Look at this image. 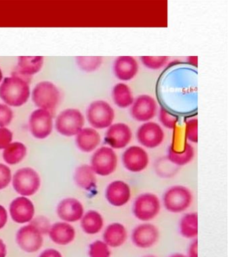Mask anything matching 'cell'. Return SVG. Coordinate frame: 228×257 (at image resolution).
<instances>
[{"instance_id": "17", "label": "cell", "mask_w": 228, "mask_h": 257, "mask_svg": "<svg viewBox=\"0 0 228 257\" xmlns=\"http://www.w3.org/2000/svg\"><path fill=\"white\" fill-rule=\"evenodd\" d=\"M113 73L121 82H128L134 79L139 72V65L133 56H121L113 63Z\"/></svg>"}, {"instance_id": "5", "label": "cell", "mask_w": 228, "mask_h": 257, "mask_svg": "<svg viewBox=\"0 0 228 257\" xmlns=\"http://www.w3.org/2000/svg\"><path fill=\"white\" fill-rule=\"evenodd\" d=\"M161 201L157 195L151 192L140 194L133 203V213L135 218L143 222H149L159 214Z\"/></svg>"}, {"instance_id": "29", "label": "cell", "mask_w": 228, "mask_h": 257, "mask_svg": "<svg viewBox=\"0 0 228 257\" xmlns=\"http://www.w3.org/2000/svg\"><path fill=\"white\" fill-rule=\"evenodd\" d=\"M27 153L25 145L20 142L12 143L4 151V160L10 165L17 164L25 158Z\"/></svg>"}, {"instance_id": "24", "label": "cell", "mask_w": 228, "mask_h": 257, "mask_svg": "<svg viewBox=\"0 0 228 257\" xmlns=\"http://www.w3.org/2000/svg\"><path fill=\"white\" fill-rule=\"evenodd\" d=\"M97 175L89 165L78 167L75 173V181L77 186L87 191L94 190L97 186Z\"/></svg>"}, {"instance_id": "7", "label": "cell", "mask_w": 228, "mask_h": 257, "mask_svg": "<svg viewBox=\"0 0 228 257\" xmlns=\"http://www.w3.org/2000/svg\"><path fill=\"white\" fill-rule=\"evenodd\" d=\"M60 96L59 90L55 84L49 81L39 82L33 92V100L36 105L51 112L57 108Z\"/></svg>"}, {"instance_id": "13", "label": "cell", "mask_w": 228, "mask_h": 257, "mask_svg": "<svg viewBox=\"0 0 228 257\" xmlns=\"http://www.w3.org/2000/svg\"><path fill=\"white\" fill-rule=\"evenodd\" d=\"M29 127L35 138L43 140L51 134L53 128V115L47 110H35L29 118Z\"/></svg>"}, {"instance_id": "32", "label": "cell", "mask_w": 228, "mask_h": 257, "mask_svg": "<svg viewBox=\"0 0 228 257\" xmlns=\"http://www.w3.org/2000/svg\"><path fill=\"white\" fill-rule=\"evenodd\" d=\"M140 58L146 68L154 70L163 68L169 59L168 56H141Z\"/></svg>"}, {"instance_id": "12", "label": "cell", "mask_w": 228, "mask_h": 257, "mask_svg": "<svg viewBox=\"0 0 228 257\" xmlns=\"http://www.w3.org/2000/svg\"><path fill=\"white\" fill-rule=\"evenodd\" d=\"M133 139V132L129 124L118 122L113 123L106 132L105 140L107 146L114 150L127 148Z\"/></svg>"}, {"instance_id": "31", "label": "cell", "mask_w": 228, "mask_h": 257, "mask_svg": "<svg viewBox=\"0 0 228 257\" xmlns=\"http://www.w3.org/2000/svg\"><path fill=\"white\" fill-rule=\"evenodd\" d=\"M90 257H111V248L103 240H97L89 246Z\"/></svg>"}, {"instance_id": "27", "label": "cell", "mask_w": 228, "mask_h": 257, "mask_svg": "<svg viewBox=\"0 0 228 257\" xmlns=\"http://www.w3.org/2000/svg\"><path fill=\"white\" fill-rule=\"evenodd\" d=\"M195 150L189 142H185L181 151H176L170 147L167 152V158L172 164L177 166H185L193 160Z\"/></svg>"}, {"instance_id": "11", "label": "cell", "mask_w": 228, "mask_h": 257, "mask_svg": "<svg viewBox=\"0 0 228 257\" xmlns=\"http://www.w3.org/2000/svg\"><path fill=\"white\" fill-rule=\"evenodd\" d=\"M149 154L139 146L128 147L122 155L124 168L131 173H140L147 168L149 164Z\"/></svg>"}, {"instance_id": "3", "label": "cell", "mask_w": 228, "mask_h": 257, "mask_svg": "<svg viewBox=\"0 0 228 257\" xmlns=\"http://www.w3.org/2000/svg\"><path fill=\"white\" fill-rule=\"evenodd\" d=\"M193 194L187 187L175 185L164 193L163 203L168 212L179 214L185 212L193 202Z\"/></svg>"}, {"instance_id": "44", "label": "cell", "mask_w": 228, "mask_h": 257, "mask_svg": "<svg viewBox=\"0 0 228 257\" xmlns=\"http://www.w3.org/2000/svg\"><path fill=\"white\" fill-rule=\"evenodd\" d=\"M143 257H158V256H155V255L148 254V255H145V256H143Z\"/></svg>"}, {"instance_id": "16", "label": "cell", "mask_w": 228, "mask_h": 257, "mask_svg": "<svg viewBox=\"0 0 228 257\" xmlns=\"http://www.w3.org/2000/svg\"><path fill=\"white\" fill-rule=\"evenodd\" d=\"M131 188L123 180H114L109 183L105 190V198L110 205L114 207H123L131 198Z\"/></svg>"}, {"instance_id": "19", "label": "cell", "mask_w": 228, "mask_h": 257, "mask_svg": "<svg viewBox=\"0 0 228 257\" xmlns=\"http://www.w3.org/2000/svg\"><path fill=\"white\" fill-rule=\"evenodd\" d=\"M83 205L75 198H66L58 206L57 214L59 218L66 222H77L83 218Z\"/></svg>"}, {"instance_id": "23", "label": "cell", "mask_w": 228, "mask_h": 257, "mask_svg": "<svg viewBox=\"0 0 228 257\" xmlns=\"http://www.w3.org/2000/svg\"><path fill=\"white\" fill-rule=\"evenodd\" d=\"M49 235L54 242L60 245H67L73 242L76 233L75 228L71 224L58 222L51 227Z\"/></svg>"}, {"instance_id": "20", "label": "cell", "mask_w": 228, "mask_h": 257, "mask_svg": "<svg viewBox=\"0 0 228 257\" xmlns=\"http://www.w3.org/2000/svg\"><path fill=\"white\" fill-rule=\"evenodd\" d=\"M128 238L127 229L120 222H113L104 230L103 240L111 248L123 246Z\"/></svg>"}, {"instance_id": "18", "label": "cell", "mask_w": 228, "mask_h": 257, "mask_svg": "<svg viewBox=\"0 0 228 257\" xmlns=\"http://www.w3.org/2000/svg\"><path fill=\"white\" fill-rule=\"evenodd\" d=\"M10 212L15 222L24 224L33 220L35 214V206L29 199L25 197H19L11 203Z\"/></svg>"}, {"instance_id": "41", "label": "cell", "mask_w": 228, "mask_h": 257, "mask_svg": "<svg viewBox=\"0 0 228 257\" xmlns=\"http://www.w3.org/2000/svg\"><path fill=\"white\" fill-rule=\"evenodd\" d=\"M7 253V246L3 241L0 239V257H5Z\"/></svg>"}, {"instance_id": "14", "label": "cell", "mask_w": 228, "mask_h": 257, "mask_svg": "<svg viewBox=\"0 0 228 257\" xmlns=\"http://www.w3.org/2000/svg\"><path fill=\"white\" fill-rule=\"evenodd\" d=\"M159 229L155 225L143 222L133 229L131 240L137 248L147 249L155 246L159 240Z\"/></svg>"}, {"instance_id": "10", "label": "cell", "mask_w": 228, "mask_h": 257, "mask_svg": "<svg viewBox=\"0 0 228 257\" xmlns=\"http://www.w3.org/2000/svg\"><path fill=\"white\" fill-rule=\"evenodd\" d=\"M41 186L39 175L33 169L25 168L18 170L13 178V187L19 194L30 196L35 194Z\"/></svg>"}, {"instance_id": "35", "label": "cell", "mask_w": 228, "mask_h": 257, "mask_svg": "<svg viewBox=\"0 0 228 257\" xmlns=\"http://www.w3.org/2000/svg\"><path fill=\"white\" fill-rule=\"evenodd\" d=\"M13 112L9 106L0 103V127L9 125L13 120Z\"/></svg>"}, {"instance_id": "9", "label": "cell", "mask_w": 228, "mask_h": 257, "mask_svg": "<svg viewBox=\"0 0 228 257\" xmlns=\"http://www.w3.org/2000/svg\"><path fill=\"white\" fill-rule=\"evenodd\" d=\"M158 104L155 98L149 94H140L135 98L130 108L132 118L138 122L151 121L158 112Z\"/></svg>"}, {"instance_id": "1", "label": "cell", "mask_w": 228, "mask_h": 257, "mask_svg": "<svg viewBox=\"0 0 228 257\" xmlns=\"http://www.w3.org/2000/svg\"><path fill=\"white\" fill-rule=\"evenodd\" d=\"M30 94L29 83L19 74L5 78L0 85V98L10 106H23L29 100Z\"/></svg>"}, {"instance_id": "8", "label": "cell", "mask_w": 228, "mask_h": 257, "mask_svg": "<svg viewBox=\"0 0 228 257\" xmlns=\"http://www.w3.org/2000/svg\"><path fill=\"white\" fill-rule=\"evenodd\" d=\"M165 132L157 122H143L137 128L136 138L143 148L155 149L161 146L165 140Z\"/></svg>"}, {"instance_id": "6", "label": "cell", "mask_w": 228, "mask_h": 257, "mask_svg": "<svg viewBox=\"0 0 228 257\" xmlns=\"http://www.w3.org/2000/svg\"><path fill=\"white\" fill-rule=\"evenodd\" d=\"M85 116L77 108L64 110L56 119V130L64 136H77L85 125Z\"/></svg>"}, {"instance_id": "37", "label": "cell", "mask_w": 228, "mask_h": 257, "mask_svg": "<svg viewBox=\"0 0 228 257\" xmlns=\"http://www.w3.org/2000/svg\"><path fill=\"white\" fill-rule=\"evenodd\" d=\"M13 133L5 127H0V150L5 149L13 141Z\"/></svg>"}, {"instance_id": "40", "label": "cell", "mask_w": 228, "mask_h": 257, "mask_svg": "<svg viewBox=\"0 0 228 257\" xmlns=\"http://www.w3.org/2000/svg\"><path fill=\"white\" fill-rule=\"evenodd\" d=\"M8 220V214L7 210L0 205V229L3 228L7 224Z\"/></svg>"}, {"instance_id": "38", "label": "cell", "mask_w": 228, "mask_h": 257, "mask_svg": "<svg viewBox=\"0 0 228 257\" xmlns=\"http://www.w3.org/2000/svg\"><path fill=\"white\" fill-rule=\"evenodd\" d=\"M187 257H198V241L197 239H193L189 244L187 251Z\"/></svg>"}, {"instance_id": "21", "label": "cell", "mask_w": 228, "mask_h": 257, "mask_svg": "<svg viewBox=\"0 0 228 257\" xmlns=\"http://www.w3.org/2000/svg\"><path fill=\"white\" fill-rule=\"evenodd\" d=\"M102 139L99 132L93 127L83 128L77 135L76 144L81 152H95L101 145Z\"/></svg>"}, {"instance_id": "4", "label": "cell", "mask_w": 228, "mask_h": 257, "mask_svg": "<svg viewBox=\"0 0 228 257\" xmlns=\"http://www.w3.org/2000/svg\"><path fill=\"white\" fill-rule=\"evenodd\" d=\"M90 166L96 175L102 177L109 176L117 170V153L109 146H102L94 152Z\"/></svg>"}, {"instance_id": "15", "label": "cell", "mask_w": 228, "mask_h": 257, "mask_svg": "<svg viewBox=\"0 0 228 257\" xmlns=\"http://www.w3.org/2000/svg\"><path fill=\"white\" fill-rule=\"evenodd\" d=\"M17 242L25 252H37L43 245L42 232L34 224L23 226L17 233Z\"/></svg>"}, {"instance_id": "25", "label": "cell", "mask_w": 228, "mask_h": 257, "mask_svg": "<svg viewBox=\"0 0 228 257\" xmlns=\"http://www.w3.org/2000/svg\"><path fill=\"white\" fill-rule=\"evenodd\" d=\"M81 224L86 234L94 235L103 230L105 222L101 213L96 210H89L84 214Z\"/></svg>"}, {"instance_id": "28", "label": "cell", "mask_w": 228, "mask_h": 257, "mask_svg": "<svg viewBox=\"0 0 228 257\" xmlns=\"http://www.w3.org/2000/svg\"><path fill=\"white\" fill-rule=\"evenodd\" d=\"M180 234L184 238L196 239L198 235V215L197 212L184 214L179 222Z\"/></svg>"}, {"instance_id": "26", "label": "cell", "mask_w": 228, "mask_h": 257, "mask_svg": "<svg viewBox=\"0 0 228 257\" xmlns=\"http://www.w3.org/2000/svg\"><path fill=\"white\" fill-rule=\"evenodd\" d=\"M43 56H20L18 60V74L29 76L37 74L43 67Z\"/></svg>"}, {"instance_id": "39", "label": "cell", "mask_w": 228, "mask_h": 257, "mask_svg": "<svg viewBox=\"0 0 228 257\" xmlns=\"http://www.w3.org/2000/svg\"><path fill=\"white\" fill-rule=\"evenodd\" d=\"M40 257H63L61 252L55 249H47L41 253Z\"/></svg>"}, {"instance_id": "2", "label": "cell", "mask_w": 228, "mask_h": 257, "mask_svg": "<svg viewBox=\"0 0 228 257\" xmlns=\"http://www.w3.org/2000/svg\"><path fill=\"white\" fill-rule=\"evenodd\" d=\"M115 118V109L107 100H94L88 106L87 120L95 130H107L113 123Z\"/></svg>"}, {"instance_id": "42", "label": "cell", "mask_w": 228, "mask_h": 257, "mask_svg": "<svg viewBox=\"0 0 228 257\" xmlns=\"http://www.w3.org/2000/svg\"><path fill=\"white\" fill-rule=\"evenodd\" d=\"M169 257H187V255L181 254V253H175V254H172Z\"/></svg>"}, {"instance_id": "22", "label": "cell", "mask_w": 228, "mask_h": 257, "mask_svg": "<svg viewBox=\"0 0 228 257\" xmlns=\"http://www.w3.org/2000/svg\"><path fill=\"white\" fill-rule=\"evenodd\" d=\"M111 95L115 105L123 109L131 107L135 100L131 88L123 82L115 84L112 89Z\"/></svg>"}, {"instance_id": "33", "label": "cell", "mask_w": 228, "mask_h": 257, "mask_svg": "<svg viewBox=\"0 0 228 257\" xmlns=\"http://www.w3.org/2000/svg\"><path fill=\"white\" fill-rule=\"evenodd\" d=\"M185 136L188 142L197 144L198 119L197 117L189 118L186 121Z\"/></svg>"}, {"instance_id": "34", "label": "cell", "mask_w": 228, "mask_h": 257, "mask_svg": "<svg viewBox=\"0 0 228 257\" xmlns=\"http://www.w3.org/2000/svg\"><path fill=\"white\" fill-rule=\"evenodd\" d=\"M159 119L164 127L168 130H174L177 123L178 118L177 116L168 111L165 108H161L159 112Z\"/></svg>"}, {"instance_id": "43", "label": "cell", "mask_w": 228, "mask_h": 257, "mask_svg": "<svg viewBox=\"0 0 228 257\" xmlns=\"http://www.w3.org/2000/svg\"><path fill=\"white\" fill-rule=\"evenodd\" d=\"M3 72H2L1 68H0V82H1L2 80H3Z\"/></svg>"}, {"instance_id": "30", "label": "cell", "mask_w": 228, "mask_h": 257, "mask_svg": "<svg viewBox=\"0 0 228 257\" xmlns=\"http://www.w3.org/2000/svg\"><path fill=\"white\" fill-rule=\"evenodd\" d=\"M101 56H79L76 58L77 65L83 71L91 72L96 71L103 64Z\"/></svg>"}, {"instance_id": "36", "label": "cell", "mask_w": 228, "mask_h": 257, "mask_svg": "<svg viewBox=\"0 0 228 257\" xmlns=\"http://www.w3.org/2000/svg\"><path fill=\"white\" fill-rule=\"evenodd\" d=\"M11 180V169L5 164H0V190L7 188Z\"/></svg>"}]
</instances>
